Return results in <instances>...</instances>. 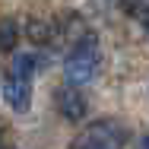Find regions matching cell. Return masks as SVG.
I'll use <instances>...</instances> for the list:
<instances>
[{
  "label": "cell",
  "instance_id": "6da1fadb",
  "mask_svg": "<svg viewBox=\"0 0 149 149\" xmlns=\"http://www.w3.org/2000/svg\"><path fill=\"white\" fill-rule=\"evenodd\" d=\"M38 67H41V57L32 54V51H22V54L13 57L6 76H3V86H0V95H3L10 111L26 114L32 108V83H35Z\"/></svg>",
  "mask_w": 149,
  "mask_h": 149
},
{
  "label": "cell",
  "instance_id": "7a4b0ae2",
  "mask_svg": "<svg viewBox=\"0 0 149 149\" xmlns=\"http://www.w3.org/2000/svg\"><path fill=\"white\" fill-rule=\"evenodd\" d=\"M98 60H102V45H98V38L95 35H83L73 48H70V54L63 60V76H67V86H86L95 79V73H98Z\"/></svg>",
  "mask_w": 149,
  "mask_h": 149
},
{
  "label": "cell",
  "instance_id": "3957f363",
  "mask_svg": "<svg viewBox=\"0 0 149 149\" xmlns=\"http://www.w3.org/2000/svg\"><path fill=\"white\" fill-rule=\"evenodd\" d=\"M124 140H127L124 124H118V120H95V124H89L86 130H79L73 136L70 149H120Z\"/></svg>",
  "mask_w": 149,
  "mask_h": 149
},
{
  "label": "cell",
  "instance_id": "277c9868",
  "mask_svg": "<svg viewBox=\"0 0 149 149\" xmlns=\"http://www.w3.org/2000/svg\"><path fill=\"white\" fill-rule=\"evenodd\" d=\"M54 105H57V111L67 120H83V118H86V111H89L86 98L79 95L76 86H63V89H57V92H54Z\"/></svg>",
  "mask_w": 149,
  "mask_h": 149
},
{
  "label": "cell",
  "instance_id": "5b68a950",
  "mask_svg": "<svg viewBox=\"0 0 149 149\" xmlns=\"http://www.w3.org/2000/svg\"><path fill=\"white\" fill-rule=\"evenodd\" d=\"M16 32H19V26H16V22H3V26H0V51H10V48H13Z\"/></svg>",
  "mask_w": 149,
  "mask_h": 149
},
{
  "label": "cell",
  "instance_id": "8992f818",
  "mask_svg": "<svg viewBox=\"0 0 149 149\" xmlns=\"http://www.w3.org/2000/svg\"><path fill=\"white\" fill-rule=\"evenodd\" d=\"M136 149H149V133H146V136H140V143H136Z\"/></svg>",
  "mask_w": 149,
  "mask_h": 149
},
{
  "label": "cell",
  "instance_id": "52a82bcc",
  "mask_svg": "<svg viewBox=\"0 0 149 149\" xmlns=\"http://www.w3.org/2000/svg\"><path fill=\"white\" fill-rule=\"evenodd\" d=\"M143 26L149 29V3H146V13H143Z\"/></svg>",
  "mask_w": 149,
  "mask_h": 149
},
{
  "label": "cell",
  "instance_id": "ba28073f",
  "mask_svg": "<svg viewBox=\"0 0 149 149\" xmlns=\"http://www.w3.org/2000/svg\"><path fill=\"white\" fill-rule=\"evenodd\" d=\"M0 143H3V120H0Z\"/></svg>",
  "mask_w": 149,
  "mask_h": 149
}]
</instances>
